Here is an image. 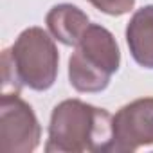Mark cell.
I'll use <instances>...</instances> for the list:
<instances>
[{
    "label": "cell",
    "mask_w": 153,
    "mask_h": 153,
    "mask_svg": "<svg viewBox=\"0 0 153 153\" xmlns=\"http://www.w3.org/2000/svg\"><path fill=\"white\" fill-rule=\"evenodd\" d=\"M114 139V117L81 99H65L54 106L49 123L45 151L81 153L110 151Z\"/></svg>",
    "instance_id": "1"
},
{
    "label": "cell",
    "mask_w": 153,
    "mask_h": 153,
    "mask_svg": "<svg viewBox=\"0 0 153 153\" xmlns=\"http://www.w3.org/2000/svg\"><path fill=\"white\" fill-rule=\"evenodd\" d=\"M58 63L59 54L47 31H22L13 47L2 52V94H20L22 87L49 90L58 78Z\"/></svg>",
    "instance_id": "2"
},
{
    "label": "cell",
    "mask_w": 153,
    "mask_h": 153,
    "mask_svg": "<svg viewBox=\"0 0 153 153\" xmlns=\"http://www.w3.org/2000/svg\"><path fill=\"white\" fill-rule=\"evenodd\" d=\"M119 65L121 52L114 34L103 25L88 24L68 58V81L78 92H103Z\"/></svg>",
    "instance_id": "3"
},
{
    "label": "cell",
    "mask_w": 153,
    "mask_h": 153,
    "mask_svg": "<svg viewBox=\"0 0 153 153\" xmlns=\"http://www.w3.org/2000/svg\"><path fill=\"white\" fill-rule=\"evenodd\" d=\"M42 128L33 108L18 94L0 99V151L29 153L40 144Z\"/></svg>",
    "instance_id": "4"
},
{
    "label": "cell",
    "mask_w": 153,
    "mask_h": 153,
    "mask_svg": "<svg viewBox=\"0 0 153 153\" xmlns=\"http://www.w3.org/2000/svg\"><path fill=\"white\" fill-rule=\"evenodd\" d=\"M153 144V97H140L124 105L114 115L110 151L128 153Z\"/></svg>",
    "instance_id": "5"
},
{
    "label": "cell",
    "mask_w": 153,
    "mask_h": 153,
    "mask_svg": "<svg viewBox=\"0 0 153 153\" xmlns=\"http://www.w3.org/2000/svg\"><path fill=\"white\" fill-rule=\"evenodd\" d=\"M126 43L137 65L153 68V4L133 13L126 25Z\"/></svg>",
    "instance_id": "6"
},
{
    "label": "cell",
    "mask_w": 153,
    "mask_h": 153,
    "mask_svg": "<svg viewBox=\"0 0 153 153\" xmlns=\"http://www.w3.org/2000/svg\"><path fill=\"white\" fill-rule=\"evenodd\" d=\"M45 24L54 40L61 42L63 45L76 47L90 22L79 7L72 4H58L47 13Z\"/></svg>",
    "instance_id": "7"
},
{
    "label": "cell",
    "mask_w": 153,
    "mask_h": 153,
    "mask_svg": "<svg viewBox=\"0 0 153 153\" xmlns=\"http://www.w3.org/2000/svg\"><path fill=\"white\" fill-rule=\"evenodd\" d=\"M88 2L96 9H99V11H103V13H106L110 16L126 15L135 6V0H88Z\"/></svg>",
    "instance_id": "8"
}]
</instances>
